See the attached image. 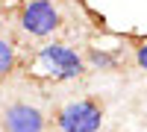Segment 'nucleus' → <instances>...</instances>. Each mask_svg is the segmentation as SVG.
<instances>
[{
	"mask_svg": "<svg viewBox=\"0 0 147 132\" xmlns=\"http://www.w3.org/2000/svg\"><path fill=\"white\" fill-rule=\"evenodd\" d=\"M59 9L50 0H30L21 9V29L35 35V38H47L59 29Z\"/></svg>",
	"mask_w": 147,
	"mask_h": 132,
	"instance_id": "nucleus-4",
	"label": "nucleus"
},
{
	"mask_svg": "<svg viewBox=\"0 0 147 132\" xmlns=\"http://www.w3.org/2000/svg\"><path fill=\"white\" fill-rule=\"evenodd\" d=\"M0 129L3 132H44L47 117L38 106L27 100H9L0 109Z\"/></svg>",
	"mask_w": 147,
	"mask_h": 132,
	"instance_id": "nucleus-3",
	"label": "nucleus"
},
{
	"mask_svg": "<svg viewBox=\"0 0 147 132\" xmlns=\"http://www.w3.org/2000/svg\"><path fill=\"white\" fill-rule=\"evenodd\" d=\"M136 59H138V65H141V70H147V41L136 47Z\"/></svg>",
	"mask_w": 147,
	"mask_h": 132,
	"instance_id": "nucleus-6",
	"label": "nucleus"
},
{
	"mask_svg": "<svg viewBox=\"0 0 147 132\" xmlns=\"http://www.w3.org/2000/svg\"><path fill=\"white\" fill-rule=\"evenodd\" d=\"M15 68H18V50L9 38L0 35V79H6Z\"/></svg>",
	"mask_w": 147,
	"mask_h": 132,
	"instance_id": "nucleus-5",
	"label": "nucleus"
},
{
	"mask_svg": "<svg viewBox=\"0 0 147 132\" xmlns=\"http://www.w3.org/2000/svg\"><path fill=\"white\" fill-rule=\"evenodd\" d=\"M82 68L85 65H82L80 53L71 50L68 44H47L32 56L30 74L38 79H47V82H65V79L80 76Z\"/></svg>",
	"mask_w": 147,
	"mask_h": 132,
	"instance_id": "nucleus-1",
	"label": "nucleus"
},
{
	"mask_svg": "<svg viewBox=\"0 0 147 132\" xmlns=\"http://www.w3.org/2000/svg\"><path fill=\"white\" fill-rule=\"evenodd\" d=\"M103 123V103L97 97H80L56 112L59 132H97Z\"/></svg>",
	"mask_w": 147,
	"mask_h": 132,
	"instance_id": "nucleus-2",
	"label": "nucleus"
}]
</instances>
